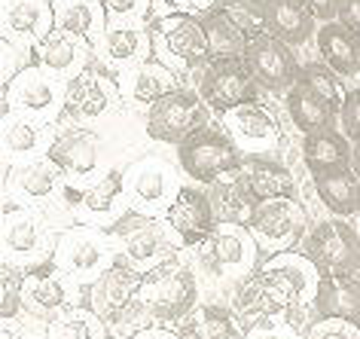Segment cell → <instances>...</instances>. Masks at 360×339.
I'll use <instances>...</instances> for the list:
<instances>
[{
    "label": "cell",
    "mask_w": 360,
    "mask_h": 339,
    "mask_svg": "<svg viewBox=\"0 0 360 339\" xmlns=\"http://www.w3.org/2000/svg\"><path fill=\"white\" fill-rule=\"evenodd\" d=\"M150 46L162 65L177 74H193L211 61V43L205 22L193 13H165L150 22Z\"/></svg>",
    "instance_id": "obj_1"
},
{
    "label": "cell",
    "mask_w": 360,
    "mask_h": 339,
    "mask_svg": "<svg viewBox=\"0 0 360 339\" xmlns=\"http://www.w3.org/2000/svg\"><path fill=\"white\" fill-rule=\"evenodd\" d=\"M257 275L281 315L284 312H314V297H318L323 272L305 251H278Z\"/></svg>",
    "instance_id": "obj_2"
},
{
    "label": "cell",
    "mask_w": 360,
    "mask_h": 339,
    "mask_svg": "<svg viewBox=\"0 0 360 339\" xmlns=\"http://www.w3.org/2000/svg\"><path fill=\"white\" fill-rule=\"evenodd\" d=\"M52 260L68 279L95 281L113 263H120L122 254L116 248L113 233H104L101 226H92V223H79V226L65 229L58 236Z\"/></svg>",
    "instance_id": "obj_3"
},
{
    "label": "cell",
    "mask_w": 360,
    "mask_h": 339,
    "mask_svg": "<svg viewBox=\"0 0 360 339\" xmlns=\"http://www.w3.org/2000/svg\"><path fill=\"white\" fill-rule=\"evenodd\" d=\"M138 300L147 306V312L159 324L186 318L195 309L199 288H195V275L177 260H165L156 269L143 272Z\"/></svg>",
    "instance_id": "obj_4"
},
{
    "label": "cell",
    "mask_w": 360,
    "mask_h": 339,
    "mask_svg": "<svg viewBox=\"0 0 360 339\" xmlns=\"http://www.w3.org/2000/svg\"><path fill=\"white\" fill-rule=\"evenodd\" d=\"M65 199L77 217L92 226H116L122 220V208L129 205L122 190V172L68 174Z\"/></svg>",
    "instance_id": "obj_5"
},
{
    "label": "cell",
    "mask_w": 360,
    "mask_h": 339,
    "mask_svg": "<svg viewBox=\"0 0 360 339\" xmlns=\"http://www.w3.org/2000/svg\"><path fill=\"white\" fill-rule=\"evenodd\" d=\"M122 190L131 211L147 214V217H165L184 184H180L174 165H168L165 159L147 156L122 172Z\"/></svg>",
    "instance_id": "obj_6"
},
{
    "label": "cell",
    "mask_w": 360,
    "mask_h": 339,
    "mask_svg": "<svg viewBox=\"0 0 360 339\" xmlns=\"http://www.w3.org/2000/svg\"><path fill=\"white\" fill-rule=\"evenodd\" d=\"M195 251H199V260L208 272L223 275V279L245 281L248 275H254V269H257L259 245H257L254 233H250V226H245V223L217 220L214 233L205 238Z\"/></svg>",
    "instance_id": "obj_7"
},
{
    "label": "cell",
    "mask_w": 360,
    "mask_h": 339,
    "mask_svg": "<svg viewBox=\"0 0 360 339\" xmlns=\"http://www.w3.org/2000/svg\"><path fill=\"white\" fill-rule=\"evenodd\" d=\"M110 233L116 238V248H120L122 260L131 263L138 272H150V269H156L159 263L174 260L177 238H171L174 233H171L168 226H162L156 217L131 211L129 217H122L116 223Z\"/></svg>",
    "instance_id": "obj_8"
},
{
    "label": "cell",
    "mask_w": 360,
    "mask_h": 339,
    "mask_svg": "<svg viewBox=\"0 0 360 339\" xmlns=\"http://www.w3.org/2000/svg\"><path fill=\"white\" fill-rule=\"evenodd\" d=\"M65 101H68V83L56 70L34 65V68H22L13 79H6V95H4L6 110H22L43 122H52L65 110Z\"/></svg>",
    "instance_id": "obj_9"
},
{
    "label": "cell",
    "mask_w": 360,
    "mask_h": 339,
    "mask_svg": "<svg viewBox=\"0 0 360 339\" xmlns=\"http://www.w3.org/2000/svg\"><path fill=\"white\" fill-rule=\"evenodd\" d=\"M177 159H180V168L199 184L220 181L226 172H236L245 162L236 141L217 129H205V126L195 129L190 138L180 141Z\"/></svg>",
    "instance_id": "obj_10"
},
{
    "label": "cell",
    "mask_w": 360,
    "mask_h": 339,
    "mask_svg": "<svg viewBox=\"0 0 360 339\" xmlns=\"http://www.w3.org/2000/svg\"><path fill=\"white\" fill-rule=\"evenodd\" d=\"M250 233H254L259 251L278 254L293 251L296 242L305 233V211L293 196H275L263 199L257 205V214L250 220Z\"/></svg>",
    "instance_id": "obj_11"
},
{
    "label": "cell",
    "mask_w": 360,
    "mask_h": 339,
    "mask_svg": "<svg viewBox=\"0 0 360 339\" xmlns=\"http://www.w3.org/2000/svg\"><path fill=\"white\" fill-rule=\"evenodd\" d=\"M257 86L259 83L245 56L214 58L199 79V92L205 98V104L214 107L217 113H226L238 104L257 101Z\"/></svg>",
    "instance_id": "obj_12"
},
{
    "label": "cell",
    "mask_w": 360,
    "mask_h": 339,
    "mask_svg": "<svg viewBox=\"0 0 360 339\" xmlns=\"http://www.w3.org/2000/svg\"><path fill=\"white\" fill-rule=\"evenodd\" d=\"M205 122V98L202 92L174 89L171 95L159 98L147 110V132L162 144H180Z\"/></svg>",
    "instance_id": "obj_13"
},
{
    "label": "cell",
    "mask_w": 360,
    "mask_h": 339,
    "mask_svg": "<svg viewBox=\"0 0 360 339\" xmlns=\"http://www.w3.org/2000/svg\"><path fill=\"white\" fill-rule=\"evenodd\" d=\"M226 135L236 141L241 156H272L278 147V122L263 104L248 101L220 113Z\"/></svg>",
    "instance_id": "obj_14"
},
{
    "label": "cell",
    "mask_w": 360,
    "mask_h": 339,
    "mask_svg": "<svg viewBox=\"0 0 360 339\" xmlns=\"http://www.w3.org/2000/svg\"><path fill=\"white\" fill-rule=\"evenodd\" d=\"M305 254L321 266V272H357L360 269V238L342 220H323L311 229Z\"/></svg>",
    "instance_id": "obj_15"
},
{
    "label": "cell",
    "mask_w": 360,
    "mask_h": 339,
    "mask_svg": "<svg viewBox=\"0 0 360 339\" xmlns=\"http://www.w3.org/2000/svg\"><path fill=\"white\" fill-rule=\"evenodd\" d=\"M245 58L250 70H254L257 83L269 89V92H284V89L300 83L302 68L296 65L290 43H284L275 34H263V37L250 40L245 49Z\"/></svg>",
    "instance_id": "obj_16"
},
{
    "label": "cell",
    "mask_w": 360,
    "mask_h": 339,
    "mask_svg": "<svg viewBox=\"0 0 360 339\" xmlns=\"http://www.w3.org/2000/svg\"><path fill=\"white\" fill-rule=\"evenodd\" d=\"M165 226L174 233L180 248H199L217 226L211 196L199 193L195 186H184L165 214Z\"/></svg>",
    "instance_id": "obj_17"
},
{
    "label": "cell",
    "mask_w": 360,
    "mask_h": 339,
    "mask_svg": "<svg viewBox=\"0 0 360 339\" xmlns=\"http://www.w3.org/2000/svg\"><path fill=\"white\" fill-rule=\"evenodd\" d=\"M0 242H4L6 263L19 266V269H31V266L43 263V229L37 214L15 202H6L4 208V226H0Z\"/></svg>",
    "instance_id": "obj_18"
},
{
    "label": "cell",
    "mask_w": 360,
    "mask_h": 339,
    "mask_svg": "<svg viewBox=\"0 0 360 339\" xmlns=\"http://www.w3.org/2000/svg\"><path fill=\"white\" fill-rule=\"evenodd\" d=\"M141 279H143V272H138L131 263L120 260L89 284V306L107 321V327L134 302Z\"/></svg>",
    "instance_id": "obj_19"
},
{
    "label": "cell",
    "mask_w": 360,
    "mask_h": 339,
    "mask_svg": "<svg viewBox=\"0 0 360 339\" xmlns=\"http://www.w3.org/2000/svg\"><path fill=\"white\" fill-rule=\"evenodd\" d=\"M52 4V28L74 37L83 49H98L104 40L107 19L104 0H49Z\"/></svg>",
    "instance_id": "obj_20"
},
{
    "label": "cell",
    "mask_w": 360,
    "mask_h": 339,
    "mask_svg": "<svg viewBox=\"0 0 360 339\" xmlns=\"http://www.w3.org/2000/svg\"><path fill=\"white\" fill-rule=\"evenodd\" d=\"M147 52H153L150 31H143L141 22H110L104 40L98 43V58L110 74H125L129 68L147 61Z\"/></svg>",
    "instance_id": "obj_21"
},
{
    "label": "cell",
    "mask_w": 360,
    "mask_h": 339,
    "mask_svg": "<svg viewBox=\"0 0 360 339\" xmlns=\"http://www.w3.org/2000/svg\"><path fill=\"white\" fill-rule=\"evenodd\" d=\"M68 275L58 269L56 260H43L31 269H25L22 306L37 318H56L61 309H68Z\"/></svg>",
    "instance_id": "obj_22"
},
{
    "label": "cell",
    "mask_w": 360,
    "mask_h": 339,
    "mask_svg": "<svg viewBox=\"0 0 360 339\" xmlns=\"http://www.w3.org/2000/svg\"><path fill=\"white\" fill-rule=\"evenodd\" d=\"M120 92V83H113L101 68H83L77 77L68 79V101L65 113L77 120H98L110 110L113 95Z\"/></svg>",
    "instance_id": "obj_23"
},
{
    "label": "cell",
    "mask_w": 360,
    "mask_h": 339,
    "mask_svg": "<svg viewBox=\"0 0 360 339\" xmlns=\"http://www.w3.org/2000/svg\"><path fill=\"white\" fill-rule=\"evenodd\" d=\"M180 74L171 70L168 65L162 61H141V65L129 68L125 74H120V95L125 98L129 104L134 107H147V104H156L159 98L171 95L174 89H180Z\"/></svg>",
    "instance_id": "obj_24"
},
{
    "label": "cell",
    "mask_w": 360,
    "mask_h": 339,
    "mask_svg": "<svg viewBox=\"0 0 360 339\" xmlns=\"http://www.w3.org/2000/svg\"><path fill=\"white\" fill-rule=\"evenodd\" d=\"M65 177H68L65 168L49 153H43L15 165L10 172V181H6V190L19 202H37V199H49L58 186H65Z\"/></svg>",
    "instance_id": "obj_25"
},
{
    "label": "cell",
    "mask_w": 360,
    "mask_h": 339,
    "mask_svg": "<svg viewBox=\"0 0 360 339\" xmlns=\"http://www.w3.org/2000/svg\"><path fill=\"white\" fill-rule=\"evenodd\" d=\"M318 56L327 68H333L339 77L360 74V34L342 19L323 22L318 28Z\"/></svg>",
    "instance_id": "obj_26"
},
{
    "label": "cell",
    "mask_w": 360,
    "mask_h": 339,
    "mask_svg": "<svg viewBox=\"0 0 360 339\" xmlns=\"http://www.w3.org/2000/svg\"><path fill=\"white\" fill-rule=\"evenodd\" d=\"M208 196H211V205H214L217 220L245 223V226H250L259 199L254 196V190H250V184H248V177H245L241 168H236V172H226L220 181H214Z\"/></svg>",
    "instance_id": "obj_27"
},
{
    "label": "cell",
    "mask_w": 360,
    "mask_h": 339,
    "mask_svg": "<svg viewBox=\"0 0 360 339\" xmlns=\"http://www.w3.org/2000/svg\"><path fill=\"white\" fill-rule=\"evenodd\" d=\"M318 318H345L360 324V281L345 272H323L314 297Z\"/></svg>",
    "instance_id": "obj_28"
},
{
    "label": "cell",
    "mask_w": 360,
    "mask_h": 339,
    "mask_svg": "<svg viewBox=\"0 0 360 339\" xmlns=\"http://www.w3.org/2000/svg\"><path fill=\"white\" fill-rule=\"evenodd\" d=\"M4 153L10 162H28L34 156L49 153V144L43 138V120L22 110H4Z\"/></svg>",
    "instance_id": "obj_29"
},
{
    "label": "cell",
    "mask_w": 360,
    "mask_h": 339,
    "mask_svg": "<svg viewBox=\"0 0 360 339\" xmlns=\"http://www.w3.org/2000/svg\"><path fill=\"white\" fill-rule=\"evenodd\" d=\"M269 6V34L281 37L290 46H302L318 34V15L305 0H266Z\"/></svg>",
    "instance_id": "obj_30"
},
{
    "label": "cell",
    "mask_w": 360,
    "mask_h": 339,
    "mask_svg": "<svg viewBox=\"0 0 360 339\" xmlns=\"http://www.w3.org/2000/svg\"><path fill=\"white\" fill-rule=\"evenodd\" d=\"M98 150L101 141L92 129H68L56 141H49V156L68 174H92L98 168Z\"/></svg>",
    "instance_id": "obj_31"
},
{
    "label": "cell",
    "mask_w": 360,
    "mask_h": 339,
    "mask_svg": "<svg viewBox=\"0 0 360 339\" xmlns=\"http://www.w3.org/2000/svg\"><path fill=\"white\" fill-rule=\"evenodd\" d=\"M351 138L345 132L333 129V126H323V129H314L305 135L302 141V159H305V168L311 174H321L327 168H339V165H351Z\"/></svg>",
    "instance_id": "obj_32"
},
{
    "label": "cell",
    "mask_w": 360,
    "mask_h": 339,
    "mask_svg": "<svg viewBox=\"0 0 360 339\" xmlns=\"http://www.w3.org/2000/svg\"><path fill=\"white\" fill-rule=\"evenodd\" d=\"M314 186H318L321 202L339 217H351L360 211V177L351 165L327 168V172L314 174Z\"/></svg>",
    "instance_id": "obj_33"
},
{
    "label": "cell",
    "mask_w": 360,
    "mask_h": 339,
    "mask_svg": "<svg viewBox=\"0 0 360 339\" xmlns=\"http://www.w3.org/2000/svg\"><path fill=\"white\" fill-rule=\"evenodd\" d=\"M284 104H287V113H290L293 126L300 129L302 135H309L314 129H323V126H333V120H336V107L323 95L314 92L311 86H305L302 79L287 89Z\"/></svg>",
    "instance_id": "obj_34"
},
{
    "label": "cell",
    "mask_w": 360,
    "mask_h": 339,
    "mask_svg": "<svg viewBox=\"0 0 360 339\" xmlns=\"http://www.w3.org/2000/svg\"><path fill=\"white\" fill-rule=\"evenodd\" d=\"M241 172H245L250 190L259 202L263 199H275V196H293V174L287 172L281 162L269 156H245L241 162Z\"/></svg>",
    "instance_id": "obj_35"
},
{
    "label": "cell",
    "mask_w": 360,
    "mask_h": 339,
    "mask_svg": "<svg viewBox=\"0 0 360 339\" xmlns=\"http://www.w3.org/2000/svg\"><path fill=\"white\" fill-rule=\"evenodd\" d=\"M31 56L40 68L56 70V74H70L83 61V46L74 37L61 34L58 28H49L43 37L31 43Z\"/></svg>",
    "instance_id": "obj_36"
},
{
    "label": "cell",
    "mask_w": 360,
    "mask_h": 339,
    "mask_svg": "<svg viewBox=\"0 0 360 339\" xmlns=\"http://www.w3.org/2000/svg\"><path fill=\"white\" fill-rule=\"evenodd\" d=\"M107 321L92 306H68L49 318L46 339H104Z\"/></svg>",
    "instance_id": "obj_37"
},
{
    "label": "cell",
    "mask_w": 360,
    "mask_h": 339,
    "mask_svg": "<svg viewBox=\"0 0 360 339\" xmlns=\"http://www.w3.org/2000/svg\"><path fill=\"white\" fill-rule=\"evenodd\" d=\"M52 28V4L43 0H13L6 6V31L19 40H37Z\"/></svg>",
    "instance_id": "obj_38"
},
{
    "label": "cell",
    "mask_w": 360,
    "mask_h": 339,
    "mask_svg": "<svg viewBox=\"0 0 360 339\" xmlns=\"http://www.w3.org/2000/svg\"><path fill=\"white\" fill-rule=\"evenodd\" d=\"M205 31H208V43H211V61L214 58H232V56H245L248 49V34L229 19L226 13L211 10L205 13Z\"/></svg>",
    "instance_id": "obj_39"
},
{
    "label": "cell",
    "mask_w": 360,
    "mask_h": 339,
    "mask_svg": "<svg viewBox=\"0 0 360 339\" xmlns=\"http://www.w3.org/2000/svg\"><path fill=\"white\" fill-rule=\"evenodd\" d=\"M214 10L226 13L241 31L248 34V40H257L269 34V6L266 0H217Z\"/></svg>",
    "instance_id": "obj_40"
},
{
    "label": "cell",
    "mask_w": 360,
    "mask_h": 339,
    "mask_svg": "<svg viewBox=\"0 0 360 339\" xmlns=\"http://www.w3.org/2000/svg\"><path fill=\"white\" fill-rule=\"evenodd\" d=\"M232 333L236 321L226 309L217 306H199L184 327V339H232Z\"/></svg>",
    "instance_id": "obj_41"
},
{
    "label": "cell",
    "mask_w": 360,
    "mask_h": 339,
    "mask_svg": "<svg viewBox=\"0 0 360 339\" xmlns=\"http://www.w3.org/2000/svg\"><path fill=\"white\" fill-rule=\"evenodd\" d=\"M300 79H302L305 86H311L318 95L327 98V101H330L333 107H336V113L342 110V101H345V95H342L339 74H336V70H333V68H327V65H323V61H321V65H318V61H314V65H305V68H302Z\"/></svg>",
    "instance_id": "obj_42"
},
{
    "label": "cell",
    "mask_w": 360,
    "mask_h": 339,
    "mask_svg": "<svg viewBox=\"0 0 360 339\" xmlns=\"http://www.w3.org/2000/svg\"><path fill=\"white\" fill-rule=\"evenodd\" d=\"M0 284H4V302H0V318L10 321L15 318V312L25 309L22 306V288H25V269L6 263L4 275H0Z\"/></svg>",
    "instance_id": "obj_43"
},
{
    "label": "cell",
    "mask_w": 360,
    "mask_h": 339,
    "mask_svg": "<svg viewBox=\"0 0 360 339\" xmlns=\"http://www.w3.org/2000/svg\"><path fill=\"white\" fill-rule=\"evenodd\" d=\"M305 339H360V324L345 318H318Z\"/></svg>",
    "instance_id": "obj_44"
},
{
    "label": "cell",
    "mask_w": 360,
    "mask_h": 339,
    "mask_svg": "<svg viewBox=\"0 0 360 339\" xmlns=\"http://www.w3.org/2000/svg\"><path fill=\"white\" fill-rule=\"evenodd\" d=\"M245 339H305V333H300L293 324H287L284 318L281 321L269 318V321H259V324L248 327Z\"/></svg>",
    "instance_id": "obj_45"
},
{
    "label": "cell",
    "mask_w": 360,
    "mask_h": 339,
    "mask_svg": "<svg viewBox=\"0 0 360 339\" xmlns=\"http://www.w3.org/2000/svg\"><path fill=\"white\" fill-rule=\"evenodd\" d=\"M153 0H104L110 22H141Z\"/></svg>",
    "instance_id": "obj_46"
},
{
    "label": "cell",
    "mask_w": 360,
    "mask_h": 339,
    "mask_svg": "<svg viewBox=\"0 0 360 339\" xmlns=\"http://www.w3.org/2000/svg\"><path fill=\"white\" fill-rule=\"evenodd\" d=\"M339 120H342V132L351 138V141H360V89L345 95L342 101V110H339Z\"/></svg>",
    "instance_id": "obj_47"
},
{
    "label": "cell",
    "mask_w": 360,
    "mask_h": 339,
    "mask_svg": "<svg viewBox=\"0 0 360 339\" xmlns=\"http://www.w3.org/2000/svg\"><path fill=\"white\" fill-rule=\"evenodd\" d=\"M162 6H168V13H211L217 6V0H159Z\"/></svg>",
    "instance_id": "obj_48"
},
{
    "label": "cell",
    "mask_w": 360,
    "mask_h": 339,
    "mask_svg": "<svg viewBox=\"0 0 360 339\" xmlns=\"http://www.w3.org/2000/svg\"><path fill=\"white\" fill-rule=\"evenodd\" d=\"M305 4H309V10L318 15L321 22L339 19V4H342V0H305Z\"/></svg>",
    "instance_id": "obj_49"
},
{
    "label": "cell",
    "mask_w": 360,
    "mask_h": 339,
    "mask_svg": "<svg viewBox=\"0 0 360 339\" xmlns=\"http://www.w3.org/2000/svg\"><path fill=\"white\" fill-rule=\"evenodd\" d=\"M339 19L360 31V0H342L339 4Z\"/></svg>",
    "instance_id": "obj_50"
},
{
    "label": "cell",
    "mask_w": 360,
    "mask_h": 339,
    "mask_svg": "<svg viewBox=\"0 0 360 339\" xmlns=\"http://www.w3.org/2000/svg\"><path fill=\"white\" fill-rule=\"evenodd\" d=\"M131 339H184V336H177L171 327H159V321H156V324L143 327L141 333H134Z\"/></svg>",
    "instance_id": "obj_51"
},
{
    "label": "cell",
    "mask_w": 360,
    "mask_h": 339,
    "mask_svg": "<svg viewBox=\"0 0 360 339\" xmlns=\"http://www.w3.org/2000/svg\"><path fill=\"white\" fill-rule=\"evenodd\" d=\"M351 168L360 177V141H354V147H351Z\"/></svg>",
    "instance_id": "obj_52"
},
{
    "label": "cell",
    "mask_w": 360,
    "mask_h": 339,
    "mask_svg": "<svg viewBox=\"0 0 360 339\" xmlns=\"http://www.w3.org/2000/svg\"><path fill=\"white\" fill-rule=\"evenodd\" d=\"M0 339H13V333H10V330H6V327H4V330H0Z\"/></svg>",
    "instance_id": "obj_53"
},
{
    "label": "cell",
    "mask_w": 360,
    "mask_h": 339,
    "mask_svg": "<svg viewBox=\"0 0 360 339\" xmlns=\"http://www.w3.org/2000/svg\"><path fill=\"white\" fill-rule=\"evenodd\" d=\"M110 339H116V336H110Z\"/></svg>",
    "instance_id": "obj_54"
},
{
    "label": "cell",
    "mask_w": 360,
    "mask_h": 339,
    "mask_svg": "<svg viewBox=\"0 0 360 339\" xmlns=\"http://www.w3.org/2000/svg\"><path fill=\"white\" fill-rule=\"evenodd\" d=\"M357 34H360V31H357Z\"/></svg>",
    "instance_id": "obj_55"
}]
</instances>
